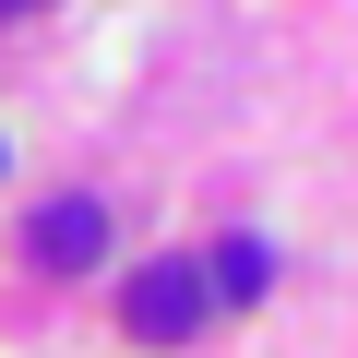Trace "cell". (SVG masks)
<instances>
[{
	"mask_svg": "<svg viewBox=\"0 0 358 358\" xmlns=\"http://www.w3.org/2000/svg\"><path fill=\"white\" fill-rule=\"evenodd\" d=\"M263 287H275V251H263V239H227V251L203 263V299H227V310L263 299Z\"/></svg>",
	"mask_w": 358,
	"mask_h": 358,
	"instance_id": "3957f363",
	"label": "cell"
},
{
	"mask_svg": "<svg viewBox=\"0 0 358 358\" xmlns=\"http://www.w3.org/2000/svg\"><path fill=\"white\" fill-rule=\"evenodd\" d=\"M203 310H215V299H203V263H143V275L120 287V334H131V346H192Z\"/></svg>",
	"mask_w": 358,
	"mask_h": 358,
	"instance_id": "6da1fadb",
	"label": "cell"
},
{
	"mask_svg": "<svg viewBox=\"0 0 358 358\" xmlns=\"http://www.w3.org/2000/svg\"><path fill=\"white\" fill-rule=\"evenodd\" d=\"M24 251H36L48 275H84V263L108 251V203H84V192H60V203H36V227H24Z\"/></svg>",
	"mask_w": 358,
	"mask_h": 358,
	"instance_id": "7a4b0ae2",
	"label": "cell"
},
{
	"mask_svg": "<svg viewBox=\"0 0 358 358\" xmlns=\"http://www.w3.org/2000/svg\"><path fill=\"white\" fill-rule=\"evenodd\" d=\"M0 13H36V0H0Z\"/></svg>",
	"mask_w": 358,
	"mask_h": 358,
	"instance_id": "277c9868",
	"label": "cell"
}]
</instances>
